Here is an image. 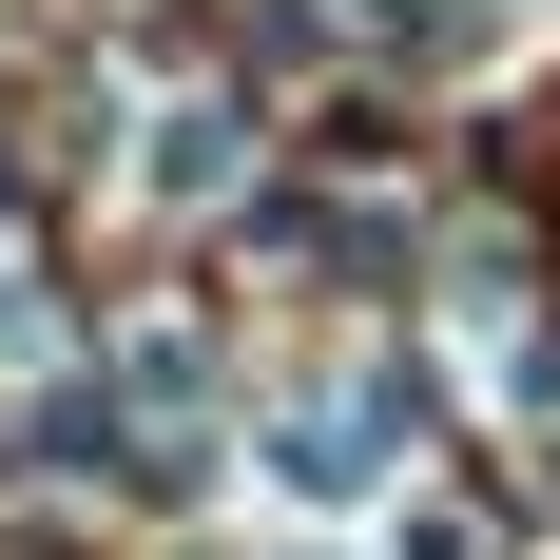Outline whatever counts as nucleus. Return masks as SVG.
<instances>
[{
	"mask_svg": "<svg viewBox=\"0 0 560 560\" xmlns=\"http://www.w3.org/2000/svg\"><path fill=\"white\" fill-rule=\"evenodd\" d=\"M368 39H387V58H464V39H483V0H368Z\"/></svg>",
	"mask_w": 560,
	"mask_h": 560,
	"instance_id": "obj_1",
	"label": "nucleus"
}]
</instances>
